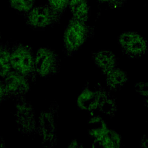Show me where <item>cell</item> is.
I'll return each instance as SVG.
<instances>
[{
    "label": "cell",
    "instance_id": "1",
    "mask_svg": "<svg viewBox=\"0 0 148 148\" xmlns=\"http://www.w3.org/2000/svg\"><path fill=\"white\" fill-rule=\"evenodd\" d=\"M12 69L27 77L30 81H35L36 73L35 66V54L29 46L15 43L10 46Z\"/></svg>",
    "mask_w": 148,
    "mask_h": 148
},
{
    "label": "cell",
    "instance_id": "2",
    "mask_svg": "<svg viewBox=\"0 0 148 148\" xmlns=\"http://www.w3.org/2000/svg\"><path fill=\"white\" fill-rule=\"evenodd\" d=\"M86 23L73 17L69 20L63 36L64 50L67 54L76 51L92 34V27Z\"/></svg>",
    "mask_w": 148,
    "mask_h": 148
},
{
    "label": "cell",
    "instance_id": "3",
    "mask_svg": "<svg viewBox=\"0 0 148 148\" xmlns=\"http://www.w3.org/2000/svg\"><path fill=\"white\" fill-rule=\"evenodd\" d=\"M36 75L47 78L55 75L60 66V60L56 53L49 47H40L35 54Z\"/></svg>",
    "mask_w": 148,
    "mask_h": 148
},
{
    "label": "cell",
    "instance_id": "4",
    "mask_svg": "<svg viewBox=\"0 0 148 148\" xmlns=\"http://www.w3.org/2000/svg\"><path fill=\"white\" fill-rule=\"evenodd\" d=\"M24 16L27 24L35 29H44L51 27L60 21L47 3L34 6Z\"/></svg>",
    "mask_w": 148,
    "mask_h": 148
},
{
    "label": "cell",
    "instance_id": "5",
    "mask_svg": "<svg viewBox=\"0 0 148 148\" xmlns=\"http://www.w3.org/2000/svg\"><path fill=\"white\" fill-rule=\"evenodd\" d=\"M15 115L18 130L22 134L31 135L36 132L37 124L34 110L24 98L17 99Z\"/></svg>",
    "mask_w": 148,
    "mask_h": 148
},
{
    "label": "cell",
    "instance_id": "6",
    "mask_svg": "<svg viewBox=\"0 0 148 148\" xmlns=\"http://www.w3.org/2000/svg\"><path fill=\"white\" fill-rule=\"evenodd\" d=\"M56 106L40 113L36 132L42 139V143L47 147L53 146L56 143L55 114Z\"/></svg>",
    "mask_w": 148,
    "mask_h": 148
},
{
    "label": "cell",
    "instance_id": "7",
    "mask_svg": "<svg viewBox=\"0 0 148 148\" xmlns=\"http://www.w3.org/2000/svg\"><path fill=\"white\" fill-rule=\"evenodd\" d=\"M2 80L8 98H23L30 88V80L12 69Z\"/></svg>",
    "mask_w": 148,
    "mask_h": 148
},
{
    "label": "cell",
    "instance_id": "8",
    "mask_svg": "<svg viewBox=\"0 0 148 148\" xmlns=\"http://www.w3.org/2000/svg\"><path fill=\"white\" fill-rule=\"evenodd\" d=\"M120 45L123 51L131 57H139L146 50V43L143 38L135 31L123 32L120 37Z\"/></svg>",
    "mask_w": 148,
    "mask_h": 148
},
{
    "label": "cell",
    "instance_id": "9",
    "mask_svg": "<svg viewBox=\"0 0 148 148\" xmlns=\"http://www.w3.org/2000/svg\"><path fill=\"white\" fill-rule=\"evenodd\" d=\"M73 17L87 22L90 14L88 0H69L68 6Z\"/></svg>",
    "mask_w": 148,
    "mask_h": 148
},
{
    "label": "cell",
    "instance_id": "10",
    "mask_svg": "<svg viewBox=\"0 0 148 148\" xmlns=\"http://www.w3.org/2000/svg\"><path fill=\"white\" fill-rule=\"evenodd\" d=\"M100 102L97 94L89 89H84L79 95L77 103L79 108L86 110H91L97 108Z\"/></svg>",
    "mask_w": 148,
    "mask_h": 148
},
{
    "label": "cell",
    "instance_id": "11",
    "mask_svg": "<svg viewBox=\"0 0 148 148\" xmlns=\"http://www.w3.org/2000/svg\"><path fill=\"white\" fill-rule=\"evenodd\" d=\"M94 59L96 65L105 73L114 68L116 63L114 55L106 51L97 53L94 56Z\"/></svg>",
    "mask_w": 148,
    "mask_h": 148
},
{
    "label": "cell",
    "instance_id": "12",
    "mask_svg": "<svg viewBox=\"0 0 148 148\" xmlns=\"http://www.w3.org/2000/svg\"><path fill=\"white\" fill-rule=\"evenodd\" d=\"M10 46L0 43V79L4 78L11 71L10 57Z\"/></svg>",
    "mask_w": 148,
    "mask_h": 148
},
{
    "label": "cell",
    "instance_id": "13",
    "mask_svg": "<svg viewBox=\"0 0 148 148\" xmlns=\"http://www.w3.org/2000/svg\"><path fill=\"white\" fill-rule=\"evenodd\" d=\"M106 75L107 84L112 89L119 88L125 83L126 75L119 69L113 68L106 72Z\"/></svg>",
    "mask_w": 148,
    "mask_h": 148
},
{
    "label": "cell",
    "instance_id": "14",
    "mask_svg": "<svg viewBox=\"0 0 148 148\" xmlns=\"http://www.w3.org/2000/svg\"><path fill=\"white\" fill-rule=\"evenodd\" d=\"M36 0H9L10 6L16 11L25 14L34 6Z\"/></svg>",
    "mask_w": 148,
    "mask_h": 148
},
{
    "label": "cell",
    "instance_id": "15",
    "mask_svg": "<svg viewBox=\"0 0 148 148\" xmlns=\"http://www.w3.org/2000/svg\"><path fill=\"white\" fill-rule=\"evenodd\" d=\"M69 0H48L47 3L51 8L56 16L61 19L68 6Z\"/></svg>",
    "mask_w": 148,
    "mask_h": 148
},
{
    "label": "cell",
    "instance_id": "16",
    "mask_svg": "<svg viewBox=\"0 0 148 148\" xmlns=\"http://www.w3.org/2000/svg\"><path fill=\"white\" fill-rule=\"evenodd\" d=\"M8 98L2 83V79H0V105Z\"/></svg>",
    "mask_w": 148,
    "mask_h": 148
},
{
    "label": "cell",
    "instance_id": "17",
    "mask_svg": "<svg viewBox=\"0 0 148 148\" xmlns=\"http://www.w3.org/2000/svg\"><path fill=\"white\" fill-rule=\"evenodd\" d=\"M114 1V8L116 7H120L124 5L127 0H113Z\"/></svg>",
    "mask_w": 148,
    "mask_h": 148
},
{
    "label": "cell",
    "instance_id": "18",
    "mask_svg": "<svg viewBox=\"0 0 148 148\" xmlns=\"http://www.w3.org/2000/svg\"><path fill=\"white\" fill-rule=\"evenodd\" d=\"M99 2L102 3H107L108 5H109L112 7H114V1L113 0H97Z\"/></svg>",
    "mask_w": 148,
    "mask_h": 148
},
{
    "label": "cell",
    "instance_id": "19",
    "mask_svg": "<svg viewBox=\"0 0 148 148\" xmlns=\"http://www.w3.org/2000/svg\"><path fill=\"white\" fill-rule=\"evenodd\" d=\"M1 33H0V43H1Z\"/></svg>",
    "mask_w": 148,
    "mask_h": 148
}]
</instances>
